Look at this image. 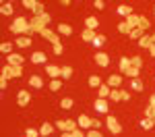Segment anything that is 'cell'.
<instances>
[{
  "instance_id": "obj_1",
  "label": "cell",
  "mask_w": 155,
  "mask_h": 137,
  "mask_svg": "<svg viewBox=\"0 0 155 137\" xmlns=\"http://www.w3.org/2000/svg\"><path fill=\"white\" fill-rule=\"evenodd\" d=\"M11 31L15 36H27V33H29V21H27L25 17H17L11 23Z\"/></svg>"
},
{
  "instance_id": "obj_2",
  "label": "cell",
  "mask_w": 155,
  "mask_h": 137,
  "mask_svg": "<svg viewBox=\"0 0 155 137\" xmlns=\"http://www.w3.org/2000/svg\"><path fill=\"white\" fill-rule=\"evenodd\" d=\"M77 123H79V129H87V131H89V129H99V127L104 125L101 121H97V118H89L87 114H81Z\"/></svg>"
},
{
  "instance_id": "obj_3",
  "label": "cell",
  "mask_w": 155,
  "mask_h": 137,
  "mask_svg": "<svg viewBox=\"0 0 155 137\" xmlns=\"http://www.w3.org/2000/svg\"><path fill=\"white\" fill-rule=\"evenodd\" d=\"M23 75V67H12V64H4L2 67V73H0V79H12V77H21Z\"/></svg>"
},
{
  "instance_id": "obj_4",
  "label": "cell",
  "mask_w": 155,
  "mask_h": 137,
  "mask_svg": "<svg viewBox=\"0 0 155 137\" xmlns=\"http://www.w3.org/2000/svg\"><path fill=\"white\" fill-rule=\"evenodd\" d=\"M56 127H58L62 133H64V131L72 133V131L79 129V123H77V121H71V118H64V121H56Z\"/></svg>"
},
{
  "instance_id": "obj_5",
  "label": "cell",
  "mask_w": 155,
  "mask_h": 137,
  "mask_svg": "<svg viewBox=\"0 0 155 137\" xmlns=\"http://www.w3.org/2000/svg\"><path fill=\"white\" fill-rule=\"evenodd\" d=\"M106 127L110 129V133H114V135L122 133V125H120L118 118H116V116H112V114H107V116H106Z\"/></svg>"
},
{
  "instance_id": "obj_6",
  "label": "cell",
  "mask_w": 155,
  "mask_h": 137,
  "mask_svg": "<svg viewBox=\"0 0 155 137\" xmlns=\"http://www.w3.org/2000/svg\"><path fill=\"white\" fill-rule=\"evenodd\" d=\"M6 64H12V67H23V64H25V56L17 54V52H12V54L6 56Z\"/></svg>"
},
{
  "instance_id": "obj_7",
  "label": "cell",
  "mask_w": 155,
  "mask_h": 137,
  "mask_svg": "<svg viewBox=\"0 0 155 137\" xmlns=\"http://www.w3.org/2000/svg\"><path fill=\"white\" fill-rule=\"evenodd\" d=\"M39 36L44 37V39H48V42L52 44V46H56V44H60V37H58V33H54L52 29H44V31H41Z\"/></svg>"
},
{
  "instance_id": "obj_8",
  "label": "cell",
  "mask_w": 155,
  "mask_h": 137,
  "mask_svg": "<svg viewBox=\"0 0 155 137\" xmlns=\"http://www.w3.org/2000/svg\"><path fill=\"white\" fill-rule=\"evenodd\" d=\"M29 60L33 62V64H46V62H48V56H46V52L37 50V52L31 54V58H29Z\"/></svg>"
},
{
  "instance_id": "obj_9",
  "label": "cell",
  "mask_w": 155,
  "mask_h": 137,
  "mask_svg": "<svg viewBox=\"0 0 155 137\" xmlns=\"http://www.w3.org/2000/svg\"><path fill=\"white\" fill-rule=\"evenodd\" d=\"M29 102H31V94H29L27 89H21V91L17 94V104H19V106H27Z\"/></svg>"
},
{
  "instance_id": "obj_10",
  "label": "cell",
  "mask_w": 155,
  "mask_h": 137,
  "mask_svg": "<svg viewBox=\"0 0 155 137\" xmlns=\"http://www.w3.org/2000/svg\"><path fill=\"white\" fill-rule=\"evenodd\" d=\"M93 106H95V110L99 112V114H107V110H110V104H107V100H104V98H97Z\"/></svg>"
},
{
  "instance_id": "obj_11",
  "label": "cell",
  "mask_w": 155,
  "mask_h": 137,
  "mask_svg": "<svg viewBox=\"0 0 155 137\" xmlns=\"http://www.w3.org/2000/svg\"><path fill=\"white\" fill-rule=\"evenodd\" d=\"M46 73H48L52 79H58V77H62V67H56V64H46Z\"/></svg>"
},
{
  "instance_id": "obj_12",
  "label": "cell",
  "mask_w": 155,
  "mask_h": 137,
  "mask_svg": "<svg viewBox=\"0 0 155 137\" xmlns=\"http://www.w3.org/2000/svg\"><path fill=\"white\" fill-rule=\"evenodd\" d=\"M107 85L112 87V89H118L122 85V75H110L107 77Z\"/></svg>"
},
{
  "instance_id": "obj_13",
  "label": "cell",
  "mask_w": 155,
  "mask_h": 137,
  "mask_svg": "<svg viewBox=\"0 0 155 137\" xmlns=\"http://www.w3.org/2000/svg\"><path fill=\"white\" fill-rule=\"evenodd\" d=\"M95 62L99 64V67H107V64H110V56H107L106 52H97L95 54Z\"/></svg>"
},
{
  "instance_id": "obj_14",
  "label": "cell",
  "mask_w": 155,
  "mask_h": 137,
  "mask_svg": "<svg viewBox=\"0 0 155 137\" xmlns=\"http://www.w3.org/2000/svg\"><path fill=\"white\" fill-rule=\"evenodd\" d=\"M15 46H19V48H27V46H31V37L29 36H19L15 39Z\"/></svg>"
},
{
  "instance_id": "obj_15",
  "label": "cell",
  "mask_w": 155,
  "mask_h": 137,
  "mask_svg": "<svg viewBox=\"0 0 155 137\" xmlns=\"http://www.w3.org/2000/svg\"><path fill=\"white\" fill-rule=\"evenodd\" d=\"M99 21H97V17H87L85 19V29H91V31H95Z\"/></svg>"
},
{
  "instance_id": "obj_16",
  "label": "cell",
  "mask_w": 155,
  "mask_h": 137,
  "mask_svg": "<svg viewBox=\"0 0 155 137\" xmlns=\"http://www.w3.org/2000/svg\"><path fill=\"white\" fill-rule=\"evenodd\" d=\"M110 91H112V87L107 85V83H101V85H99V89H97L99 98H104V100H107V98H110Z\"/></svg>"
},
{
  "instance_id": "obj_17",
  "label": "cell",
  "mask_w": 155,
  "mask_h": 137,
  "mask_svg": "<svg viewBox=\"0 0 155 137\" xmlns=\"http://www.w3.org/2000/svg\"><path fill=\"white\" fill-rule=\"evenodd\" d=\"M29 85L39 89V87H44V79H41L39 75H31V77H29Z\"/></svg>"
},
{
  "instance_id": "obj_18",
  "label": "cell",
  "mask_w": 155,
  "mask_h": 137,
  "mask_svg": "<svg viewBox=\"0 0 155 137\" xmlns=\"http://www.w3.org/2000/svg\"><path fill=\"white\" fill-rule=\"evenodd\" d=\"M95 31H91V29H85L83 33H81V39H83V42H87V44H91V42H93V39H95Z\"/></svg>"
},
{
  "instance_id": "obj_19",
  "label": "cell",
  "mask_w": 155,
  "mask_h": 137,
  "mask_svg": "<svg viewBox=\"0 0 155 137\" xmlns=\"http://www.w3.org/2000/svg\"><path fill=\"white\" fill-rule=\"evenodd\" d=\"M58 33L60 36H72V27L68 23H60L58 25Z\"/></svg>"
},
{
  "instance_id": "obj_20",
  "label": "cell",
  "mask_w": 155,
  "mask_h": 137,
  "mask_svg": "<svg viewBox=\"0 0 155 137\" xmlns=\"http://www.w3.org/2000/svg\"><path fill=\"white\" fill-rule=\"evenodd\" d=\"M54 131V127H52V123H44L41 127H39V135L41 137H48L50 133Z\"/></svg>"
},
{
  "instance_id": "obj_21",
  "label": "cell",
  "mask_w": 155,
  "mask_h": 137,
  "mask_svg": "<svg viewBox=\"0 0 155 137\" xmlns=\"http://www.w3.org/2000/svg\"><path fill=\"white\" fill-rule=\"evenodd\" d=\"M141 129H143V131H151V129H153L155 127V123H153V118H141Z\"/></svg>"
},
{
  "instance_id": "obj_22",
  "label": "cell",
  "mask_w": 155,
  "mask_h": 137,
  "mask_svg": "<svg viewBox=\"0 0 155 137\" xmlns=\"http://www.w3.org/2000/svg\"><path fill=\"white\" fill-rule=\"evenodd\" d=\"M139 73H141V69H137V67H128L122 75H128L130 79H139Z\"/></svg>"
},
{
  "instance_id": "obj_23",
  "label": "cell",
  "mask_w": 155,
  "mask_h": 137,
  "mask_svg": "<svg viewBox=\"0 0 155 137\" xmlns=\"http://www.w3.org/2000/svg\"><path fill=\"white\" fill-rule=\"evenodd\" d=\"M116 12L122 15V17H128V15H132V9L128 6V4H120L118 9H116Z\"/></svg>"
},
{
  "instance_id": "obj_24",
  "label": "cell",
  "mask_w": 155,
  "mask_h": 137,
  "mask_svg": "<svg viewBox=\"0 0 155 137\" xmlns=\"http://www.w3.org/2000/svg\"><path fill=\"white\" fill-rule=\"evenodd\" d=\"M126 23L130 25L132 29H137V27H139V15H134V12L128 15V17H126Z\"/></svg>"
},
{
  "instance_id": "obj_25",
  "label": "cell",
  "mask_w": 155,
  "mask_h": 137,
  "mask_svg": "<svg viewBox=\"0 0 155 137\" xmlns=\"http://www.w3.org/2000/svg\"><path fill=\"white\" fill-rule=\"evenodd\" d=\"M60 108H64V110H71V108H74V102H72V98H62V102H60Z\"/></svg>"
},
{
  "instance_id": "obj_26",
  "label": "cell",
  "mask_w": 155,
  "mask_h": 137,
  "mask_svg": "<svg viewBox=\"0 0 155 137\" xmlns=\"http://www.w3.org/2000/svg\"><path fill=\"white\" fill-rule=\"evenodd\" d=\"M0 12H2L4 17H11V15H12V4H11V2H4V4L0 6Z\"/></svg>"
},
{
  "instance_id": "obj_27",
  "label": "cell",
  "mask_w": 155,
  "mask_h": 137,
  "mask_svg": "<svg viewBox=\"0 0 155 137\" xmlns=\"http://www.w3.org/2000/svg\"><path fill=\"white\" fill-rule=\"evenodd\" d=\"M151 44H153V42H151V36H143L141 37V39H139V46H141V48H151Z\"/></svg>"
},
{
  "instance_id": "obj_28",
  "label": "cell",
  "mask_w": 155,
  "mask_h": 137,
  "mask_svg": "<svg viewBox=\"0 0 155 137\" xmlns=\"http://www.w3.org/2000/svg\"><path fill=\"white\" fill-rule=\"evenodd\" d=\"M0 52H2V54H6V56H8V54H12V44H11V42L0 44Z\"/></svg>"
},
{
  "instance_id": "obj_29",
  "label": "cell",
  "mask_w": 155,
  "mask_h": 137,
  "mask_svg": "<svg viewBox=\"0 0 155 137\" xmlns=\"http://www.w3.org/2000/svg\"><path fill=\"white\" fill-rule=\"evenodd\" d=\"M130 87L134 89V91H143V89H145V87H143V81H141V79H132V81H130Z\"/></svg>"
},
{
  "instance_id": "obj_30",
  "label": "cell",
  "mask_w": 155,
  "mask_h": 137,
  "mask_svg": "<svg viewBox=\"0 0 155 137\" xmlns=\"http://www.w3.org/2000/svg\"><path fill=\"white\" fill-rule=\"evenodd\" d=\"M118 31H120V33H130L132 27L126 23V21H122V23H118Z\"/></svg>"
},
{
  "instance_id": "obj_31",
  "label": "cell",
  "mask_w": 155,
  "mask_h": 137,
  "mask_svg": "<svg viewBox=\"0 0 155 137\" xmlns=\"http://www.w3.org/2000/svg\"><path fill=\"white\" fill-rule=\"evenodd\" d=\"M99 85H101V79H99L97 75H91V77H89V87H97V89H99Z\"/></svg>"
},
{
  "instance_id": "obj_32",
  "label": "cell",
  "mask_w": 155,
  "mask_h": 137,
  "mask_svg": "<svg viewBox=\"0 0 155 137\" xmlns=\"http://www.w3.org/2000/svg\"><path fill=\"white\" fill-rule=\"evenodd\" d=\"M128 67H130V58H128V56H122V58H120V71L124 73Z\"/></svg>"
},
{
  "instance_id": "obj_33",
  "label": "cell",
  "mask_w": 155,
  "mask_h": 137,
  "mask_svg": "<svg viewBox=\"0 0 155 137\" xmlns=\"http://www.w3.org/2000/svg\"><path fill=\"white\" fill-rule=\"evenodd\" d=\"M128 36H130L132 39H141V37H143L145 33H143V29H141V27H137V29H132V31L128 33Z\"/></svg>"
},
{
  "instance_id": "obj_34",
  "label": "cell",
  "mask_w": 155,
  "mask_h": 137,
  "mask_svg": "<svg viewBox=\"0 0 155 137\" xmlns=\"http://www.w3.org/2000/svg\"><path fill=\"white\" fill-rule=\"evenodd\" d=\"M91 44H93L95 48H101V46L106 44V36H95V39H93Z\"/></svg>"
},
{
  "instance_id": "obj_35",
  "label": "cell",
  "mask_w": 155,
  "mask_h": 137,
  "mask_svg": "<svg viewBox=\"0 0 155 137\" xmlns=\"http://www.w3.org/2000/svg\"><path fill=\"white\" fill-rule=\"evenodd\" d=\"M110 100H112V102H120V100H122L120 89H112V91H110Z\"/></svg>"
},
{
  "instance_id": "obj_36",
  "label": "cell",
  "mask_w": 155,
  "mask_h": 137,
  "mask_svg": "<svg viewBox=\"0 0 155 137\" xmlns=\"http://www.w3.org/2000/svg\"><path fill=\"white\" fill-rule=\"evenodd\" d=\"M33 12H35L33 17H41V15L46 12V4H44V2H37V9H35Z\"/></svg>"
},
{
  "instance_id": "obj_37",
  "label": "cell",
  "mask_w": 155,
  "mask_h": 137,
  "mask_svg": "<svg viewBox=\"0 0 155 137\" xmlns=\"http://www.w3.org/2000/svg\"><path fill=\"white\" fill-rule=\"evenodd\" d=\"M130 67L141 69V67H143V58H141V56H132V58H130Z\"/></svg>"
},
{
  "instance_id": "obj_38",
  "label": "cell",
  "mask_w": 155,
  "mask_h": 137,
  "mask_svg": "<svg viewBox=\"0 0 155 137\" xmlns=\"http://www.w3.org/2000/svg\"><path fill=\"white\" fill-rule=\"evenodd\" d=\"M72 77V67H62V79H71Z\"/></svg>"
},
{
  "instance_id": "obj_39",
  "label": "cell",
  "mask_w": 155,
  "mask_h": 137,
  "mask_svg": "<svg viewBox=\"0 0 155 137\" xmlns=\"http://www.w3.org/2000/svg\"><path fill=\"white\" fill-rule=\"evenodd\" d=\"M60 87H62L60 79H52V83H50V89H52V91H60Z\"/></svg>"
},
{
  "instance_id": "obj_40",
  "label": "cell",
  "mask_w": 155,
  "mask_h": 137,
  "mask_svg": "<svg viewBox=\"0 0 155 137\" xmlns=\"http://www.w3.org/2000/svg\"><path fill=\"white\" fill-rule=\"evenodd\" d=\"M23 6H25V9L35 11V9H37V2H35V0H23Z\"/></svg>"
},
{
  "instance_id": "obj_41",
  "label": "cell",
  "mask_w": 155,
  "mask_h": 137,
  "mask_svg": "<svg viewBox=\"0 0 155 137\" xmlns=\"http://www.w3.org/2000/svg\"><path fill=\"white\" fill-rule=\"evenodd\" d=\"M139 27L145 31V29L149 27V19H147V17H139Z\"/></svg>"
},
{
  "instance_id": "obj_42",
  "label": "cell",
  "mask_w": 155,
  "mask_h": 137,
  "mask_svg": "<svg viewBox=\"0 0 155 137\" xmlns=\"http://www.w3.org/2000/svg\"><path fill=\"white\" fill-rule=\"evenodd\" d=\"M25 137H41V135H39L37 129H27V131H25Z\"/></svg>"
},
{
  "instance_id": "obj_43",
  "label": "cell",
  "mask_w": 155,
  "mask_h": 137,
  "mask_svg": "<svg viewBox=\"0 0 155 137\" xmlns=\"http://www.w3.org/2000/svg\"><path fill=\"white\" fill-rule=\"evenodd\" d=\"M153 114H155L153 106H147V108H145V118H153Z\"/></svg>"
},
{
  "instance_id": "obj_44",
  "label": "cell",
  "mask_w": 155,
  "mask_h": 137,
  "mask_svg": "<svg viewBox=\"0 0 155 137\" xmlns=\"http://www.w3.org/2000/svg\"><path fill=\"white\" fill-rule=\"evenodd\" d=\"M52 50H54V54H56V56H60V54L64 52V48H62V44H56V46H52Z\"/></svg>"
},
{
  "instance_id": "obj_45",
  "label": "cell",
  "mask_w": 155,
  "mask_h": 137,
  "mask_svg": "<svg viewBox=\"0 0 155 137\" xmlns=\"http://www.w3.org/2000/svg\"><path fill=\"white\" fill-rule=\"evenodd\" d=\"M87 137H104V135H101L97 129H89V131H87Z\"/></svg>"
},
{
  "instance_id": "obj_46",
  "label": "cell",
  "mask_w": 155,
  "mask_h": 137,
  "mask_svg": "<svg viewBox=\"0 0 155 137\" xmlns=\"http://www.w3.org/2000/svg\"><path fill=\"white\" fill-rule=\"evenodd\" d=\"M39 19H41V21H44V23H46V25H48V23H52V17H50L48 12H44V15H41Z\"/></svg>"
},
{
  "instance_id": "obj_47",
  "label": "cell",
  "mask_w": 155,
  "mask_h": 137,
  "mask_svg": "<svg viewBox=\"0 0 155 137\" xmlns=\"http://www.w3.org/2000/svg\"><path fill=\"white\" fill-rule=\"evenodd\" d=\"M93 6H95L97 11H104V9H106V6H104V2H101V0H95V2H93Z\"/></svg>"
},
{
  "instance_id": "obj_48",
  "label": "cell",
  "mask_w": 155,
  "mask_h": 137,
  "mask_svg": "<svg viewBox=\"0 0 155 137\" xmlns=\"http://www.w3.org/2000/svg\"><path fill=\"white\" fill-rule=\"evenodd\" d=\"M120 94H122V100H124V102H128V100H130V94H128V91L120 89Z\"/></svg>"
},
{
  "instance_id": "obj_49",
  "label": "cell",
  "mask_w": 155,
  "mask_h": 137,
  "mask_svg": "<svg viewBox=\"0 0 155 137\" xmlns=\"http://www.w3.org/2000/svg\"><path fill=\"white\" fill-rule=\"evenodd\" d=\"M72 137H87V135H85L81 129H77V131H72Z\"/></svg>"
},
{
  "instance_id": "obj_50",
  "label": "cell",
  "mask_w": 155,
  "mask_h": 137,
  "mask_svg": "<svg viewBox=\"0 0 155 137\" xmlns=\"http://www.w3.org/2000/svg\"><path fill=\"white\" fill-rule=\"evenodd\" d=\"M149 106H153V108H155V94L151 96V98H149Z\"/></svg>"
},
{
  "instance_id": "obj_51",
  "label": "cell",
  "mask_w": 155,
  "mask_h": 137,
  "mask_svg": "<svg viewBox=\"0 0 155 137\" xmlns=\"http://www.w3.org/2000/svg\"><path fill=\"white\" fill-rule=\"evenodd\" d=\"M0 89H6V79H0Z\"/></svg>"
},
{
  "instance_id": "obj_52",
  "label": "cell",
  "mask_w": 155,
  "mask_h": 137,
  "mask_svg": "<svg viewBox=\"0 0 155 137\" xmlns=\"http://www.w3.org/2000/svg\"><path fill=\"white\" fill-rule=\"evenodd\" d=\"M149 52H151V56L155 58V44H151V48H149Z\"/></svg>"
},
{
  "instance_id": "obj_53",
  "label": "cell",
  "mask_w": 155,
  "mask_h": 137,
  "mask_svg": "<svg viewBox=\"0 0 155 137\" xmlns=\"http://www.w3.org/2000/svg\"><path fill=\"white\" fill-rule=\"evenodd\" d=\"M60 137H72V133H68V131H64V133H62Z\"/></svg>"
},
{
  "instance_id": "obj_54",
  "label": "cell",
  "mask_w": 155,
  "mask_h": 137,
  "mask_svg": "<svg viewBox=\"0 0 155 137\" xmlns=\"http://www.w3.org/2000/svg\"><path fill=\"white\" fill-rule=\"evenodd\" d=\"M151 42H153V44H155V33H153V36H151Z\"/></svg>"
},
{
  "instance_id": "obj_55",
  "label": "cell",
  "mask_w": 155,
  "mask_h": 137,
  "mask_svg": "<svg viewBox=\"0 0 155 137\" xmlns=\"http://www.w3.org/2000/svg\"><path fill=\"white\" fill-rule=\"evenodd\" d=\"M153 123H155V114H153Z\"/></svg>"
},
{
  "instance_id": "obj_56",
  "label": "cell",
  "mask_w": 155,
  "mask_h": 137,
  "mask_svg": "<svg viewBox=\"0 0 155 137\" xmlns=\"http://www.w3.org/2000/svg\"><path fill=\"white\" fill-rule=\"evenodd\" d=\"M153 15H155V6H153Z\"/></svg>"
}]
</instances>
